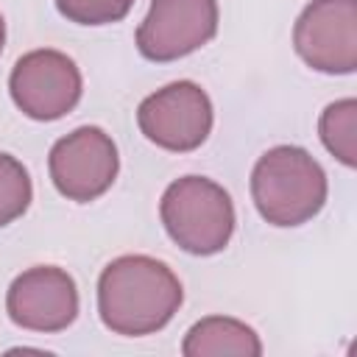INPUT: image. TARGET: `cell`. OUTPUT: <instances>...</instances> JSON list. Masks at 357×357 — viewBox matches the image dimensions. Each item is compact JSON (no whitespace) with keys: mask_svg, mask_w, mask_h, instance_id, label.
Instances as JSON below:
<instances>
[{"mask_svg":"<svg viewBox=\"0 0 357 357\" xmlns=\"http://www.w3.org/2000/svg\"><path fill=\"white\" fill-rule=\"evenodd\" d=\"M181 301L184 290L178 276L162 259L145 254L112 259L98 279V312L114 335H153L170 324Z\"/></svg>","mask_w":357,"mask_h":357,"instance_id":"6da1fadb","label":"cell"},{"mask_svg":"<svg viewBox=\"0 0 357 357\" xmlns=\"http://www.w3.org/2000/svg\"><path fill=\"white\" fill-rule=\"evenodd\" d=\"M326 173L298 145L268 148L251 170V198L265 223L290 229L312 220L326 204Z\"/></svg>","mask_w":357,"mask_h":357,"instance_id":"7a4b0ae2","label":"cell"},{"mask_svg":"<svg viewBox=\"0 0 357 357\" xmlns=\"http://www.w3.org/2000/svg\"><path fill=\"white\" fill-rule=\"evenodd\" d=\"M159 218L167 237L195 257L223 251L237 223L231 195L206 176H181L167 184L159 201Z\"/></svg>","mask_w":357,"mask_h":357,"instance_id":"3957f363","label":"cell"},{"mask_svg":"<svg viewBox=\"0 0 357 357\" xmlns=\"http://www.w3.org/2000/svg\"><path fill=\"white\" fill-rule=\"evenodd\" d=\"M212 100L195 81H173L148 95L137 109V126L153 145L190 153L201 148L212 131Z\"/></svg>","mask_w":357,"mask_h":357,"instance_id":"277c9868","label":"cell"},{"mask_svg":"<svg viewBox=\"0 0 357 357\" xmlns=\"http://www.w3.org/2000/svg\"><path fill=\"white\" fill-rule=\"evenodd\" d=\"M81 70L61 50H31L17 59L8 75L14 106L31 120H59L81 100Z\"/></svg>","mask_w":357,"mask_h":357,"instance_id":"5b68a950","label":"cell"},{"mask_svg":"<svg viewBox=\"0 0 357 357\" xmlns=\"http://www.w3.org/2000/svg\"><path fill=\"white\" fill-rule=\"evenodd\" d=\"M47 170L53 187L67 201L89 204L100 198L117 178V145L103 128L81 126L50 148Z\"/></svg>","mask_w":357,"mask_h":357,"instance_id":"8992f818","label":"cell"},{"mask_svg":"<svg viewBox=\"0 0 357 357\" xmlns=\"http://www.w3.org/2000/svg\"><path fill=\"white\" fill-rule=\"evenodd\" d=\"M293 47L301 61L326 75L357 70V0H312L296 20Z\"/></svg>","mask_w":357,"mask_h":357,"instance_id":"52a82bcc","label":"cell"},{"mask_svg":"<svg viewBox=\"0 0 357 357\" xmlns=\"http://www.w3.org/2000/svg\"><path fill=\"white\" fill-rule=\"evenodd\" d=\"M218 33V0H151L137 28V50L148 61H176Z\"/></svg>","mask_w":357,"mask_h":357,"instance_id":"ba28073f","label":"cell"},{"mask_svg":"<svg viewBox=\"0 0 357 357\" xmlns=\"http://www.w3.org/2000/svg\"><path fill=\"white\" fill-rule=\"evenodd\" d=\"M8 318L28 332H61L78 318L75 279L56 265L22 271L6 293Z\"/></svg>","mask_w":357,"mask_h":357,"instance_id":"9c48e42d","label":"cell"},{"mask_svg":"<svg viewBox=\"0 0 357 357\" xmlns=\"http://www.w3.org/2000/svg\"><path fill=\"white\" fill-rule=\"evenodd\" d=\"M184 357H259V335L229 315H206L192 324L181 343Z\"/></svg>","mask_w":357,"mask_h":357,"instance_id":"30bf717a","label":"cell"},{"mask_svg":"<svg viewBox=\"0 0 357 357\" xmlns=\"http://www.w3.org/2000/svg\"><path fill=\"white\" fill-rule=\"evenodd\" d=\"M318 134L324 148L343 162L346 167H357V100L343 98L329 103L321 112Z\"/></svg>","mask_w":357,"mask_h":357,"instance_id":"8fae6325","label":"cell"},{"mask_svg":"<svg viewBox=\"0 0 357 357\" xmlns=\"http://www.w3.org/2000/svg\"><path fill=\"white\" fill-rule=\"evenodd\" d=\"M31 198H33V187L25 165L17 156L0 151V229L22 218L25 209L31 206Z\"/></svg>","mask_w":357,"mask_h":357,"instance_id":"7c38bea8","label":"cell"},{"mask_svg":"<svg viewBox=\"0 0 357 357\" xmlns=\"http://www.w3.org/2000/svg\"><path fill=\"white\" fill-rule=\"evenodd\" d=\"M134 0H56L61 17L75 25H112L131 11Z\"/></svg>","mask_w":357,"mask_h":357,"instance_id":"4fadbf2b","label":"cell"},{"mask_svg":"<svg viewBox=\"0 0 357 357\" xmlns=\"http://www.w3.org/2000/svg\"><path fill=\"white\" fill-rule=\"evenodd\" d=\"M3 45H6V22H3V14H0V53H3Z\"/></svg>","mask_w":357,"mask_h":357,"instance_id":"5bb4252c","label":"cell"}]
</instances>
